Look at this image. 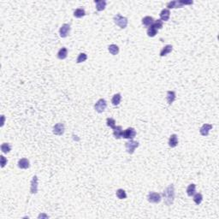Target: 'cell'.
Wrapping results in <instances>:
<instances>
[{"mask_svg": "<svg viewBox=\"0 0 219 219\" xmlns=\"http://www.w3.org/2000/svg\"><path fill=\"white\" fill-rule=\"evenodd\" d=\"M64 123H57L53 127V134L56 135H62L64 133Z\"/></svg>", "mask_w": 219, "mask_h": 219, "instance_id": "ba28073f", "label": "cell"}, {"mask_svg": "<svg viewBox=\"0 0 219 219\" xmlns=\"http://www.w3.org/2000/svg\"><path fill=\"white\" fill-rule=\"evenodd\" d=\"M154 23V19L151 16H145L142 19V24L146 27H151Z\"/></svg>", "mask_w": 219, "mask_h": 219, "instance_id": "ffe728a7", "label": "cell"}, {"mask_svg": "<svg viewBox=\"0 0 219 219\" xmlns=\"http://www.w3.org/2000/svg\"><path fill=\"white\" fill-rule=\"evenodd\" d=\"M159 16H160V20H161V21L167 22V21H169V19H170V9H162V11L160 12Z\"/></svg>", "mask_w": 219, "mask_h": 219, "instance_id": "7c38bea8", "label": "cell"}, {"mask_svg": "<svg viewBox=\"0 0 219 219\" xmlns=\"http://www.w3.org/2000/svg\"><path fill=\"white\" fill-rule=\"evenodd\" d=\"M193 1H185V0H176V1H171L167 3L168 9H175V8H182L184 5L187 4H193Z\"/></svg>", "mask_w": 219, "mask_h": 219, "instance_id": "3957f363", "label": "cell"}, {"mask_svg": "<svg viewBox=\"0 0 219 219\" xmlns=\"http://www.w3.org/2000/svg\"><path fill=\"white\" fill-rule=\"evenodd\" d=\"M121 100H122V95H121L120 93H116V94H115V95L112 97L111 103H112L113 105L117 106V105L121 103Z\"/></svg>", "mask_w": 219, "mask_h": 219, "instance_id": "44dd1931", "label": "cell"}, {"mask_svg": "<svg viewBox=\"0 0 219 219\" xmlns=\"http://www.w3.org/2000/svg\"><path fill=\"white\" fill-rule=\"evenodd\" d=\"M146 34H147V35L149 37H154L156 36V34H157V30L154 27L151 26L150 28H148Z\"/></svg>", "mask_w": 219, "mask_h": 219, "instance_id": "4316f807", "label": "cell"}, {"mask_svg": "<svg viewBox=\"0 0 219 219\" xmlns=\"http://www.w3.org/2000/svg\"><path fill=\"white\" fill-rule=\"evenodd\" d=\"M0 160H1V167L2 168H3L6 164H7V158L4 157V156H3V155H1L0 156Z\"/></svg>", "mask_w": 219, "mask_h": 219, "instance_id": "1f68e13d", "label": "cell"}, {"mask_svg": "<svg viewBox=\"0 0 219 219\" xmlns=\"http://www.w3.org/2000/svg\"><path fill=\"white\" fill-rule=\"evenodd\" d=\"M212 128V124H208V123H205L199 129V133L201 135L203 136H207L209 135L210 130Z\"/></svg>", "mask_w": 219, "mask_h": 219, "instance_id": "30bf717a", "label": "cell"}, {"mask_svg": "<svg viewBox=\"0 0 219 219\" xmlns=\"http://www.w3.org/2000/svg\"><path fill=\"white\" fill-rule=\"evenodd\" d=\"M68 56V50L65 47H63L59 50V51L57 52V57L61 60H64Z\"/></svg>", "mask_w": 219, "mask_h": 219, "instance_id": "d6986e66", "label": "cell"}, {"mask_svg": "<svg viewBox=\"0 0 219 219\" xmlns=\"http://www.w3.org/2000/svg\"><path fill=\"white\" fill-rule=\"evenodd\" d=\"M30 193L32 194H35L38 193V177H37V176H34L31 181Z\"/></svg>", "mask_w": 219, "mask_h": 219, "instance_id": "8fae6325", "label": "cell"}, {"mask_svg": "<svg viewBox=\"0 0 219 219\" xmlns=\"http://www.w3.org/2000/svg\"><path fill=\"white\" fill-rule=\"evenodd\" d=\"M147 199L150 203L158 204L161 201L162 198H161V195L158 193H150L147 196Z\"/></svg>", "mask_w": 219, "mask_h": 219, "instance_id": "8992f818", "label": "cell"}, {"mask_svg": "<svg viewBox=\"0 0 219 219\" xmlns=\"http://www.w3.org/2000/svg\"><path fill=\"white\" fill-rule=\"evenodd\" d=\"M70 26L69 24H64L59 29V34L62 38H66L70 34Z\"/></svg>", "mask_w": 219, "mask_h": 219, "instance_id": "9c48e42d", "label": "cell"}, {"mask_svg": "<svg viewBox=\"0 0 219 219\" xmlns=\"http://www.w3.org/2000/svg\"><path fill=\"white\" fill-rule=\"evenodd\" d=\"M86 15V11L84 9L82 8H79V9H76L74 12V16L76 17V18H81L83 17L84 16Z\"/></svg>", "mask_w": 219, "mask_h": 219, "instance_id": "7402d4cb", "label": "cell"}, {"mask_svg": "<svg viewBox=\"0 0 219 219\" xmlns=\"http://www.w3.org/2000/svg\"><path fill=\"white\" fill-rule=\"evenodd\" d=\"M163 197L164 199V203L167 205H171L175 199V187L174 185H170L164 192H163Z\"/></svg>", "mask_w": 219, "mask_h": 219, "instance_id": "6da1fadb", "label": "cell"}, {"mask_svg": "<svg viewBox=\"0 0 219 219\" xmlns=\"http://www.w3.org/2000/svg\"><path fill=\"white\" fill-rule=\"evenodd\" d=\"M1 151L3 153H9L11 151V146L9 143H3L1 146Z\"/></svg>", "mask_w": 219, "mask_h": 219, "instance_id": "f1b7e54d", "label": "cell"}, {"mask_svg": "<svg viewBox=\"0 0 219 219\" xmlns=\"http://www.w3.org/2000/svg\"><path fill=\"white\" fill-rule=\"evenodd\" d=\"M163 25H164L163 21H161L160 19H158V20H157V21L154 22V23L152 24V27H154L157 30H158V29H161V28H163Z\"/></svg>", "mask_w": 219, "mask_h": 219, "instance_id": "f546056e", "label": "cell"}, {"mask_svg": "<svg viewBox=\"0 0 219 219\" xmlns=\"http://www.w3.org/2000/svg\"><path fill=\"white\" fill-rule=\"evenodd\" d=\"M1 117H2V123H1V127H3V124H4V116H3V115H2V116H1Z\"/></svg>", "mask_w": 219, "mask_h": 219, "instance_id": "d6a6232c", "label": "cell"}, {"mask_svg": "<svg viewBox=\"0 0 219 219\" xmlns=\"http://www.w3.org/2000/svg\"><path fill=\"white\" fill-rule=\"evenodd\" d=\"M87 59V55L86 53H80L78 57H77V59H76V63L77 64H80V63L85 62Z\"/></svg>", "mask_w": 219, "mask_h": 219, "instance_id": "83f0119b", "label": "cell"}, {"mask_svg": "<svg viewBox=\"0 0 219 219\" xmlns=\"http://www.w3.org/2000/svg\"><path fill=\"white\" fill-rule=\"evenodd\" d=\"M113 21H114L115 24L116 26H118L119 28H125L128 26V18L125 17V16H122L120 14L116 15L113 18Z\"/></svg>", "mask_w": 219, "mask_h": 219, "instance_id": "7a4b0ae2", "label": "cell"}, {"mask_svg": "<svg viewBox=\"0 0 219 219\" xmlns=\"http://www.w3.org/2000/svg\"><path fill=\"white\" fill-rule=\"evenodd\" d=\"M140 146V143L138 141H135L133 140H129L125 143V147L127 150V152L129 154H133L135 152V150Z\"/></svg>", "mask_w": 219, "mask_h": 219, "instance_id": "277c9868", "label": "cell"}, {"mask_svg": "<svg viewBox=\"0 0 219 219\" xmlns=\"http://www.w3.org/2000/svg\"><path fill=\"white\" fill-rule=\"evenodd\" d=\"M116 197L120 199H124L127 198V193L123 189H118L116 191Z\"/></svg>", "mask_w": 219, "mask_h": 219, "instance_id": "d4e9b609", "label": "cell"}, {"mask_svg": "<svg viewBox=\"0 0 219 219\" xmlns=\"http://www.w3.org/2000/svg\"><path fill=\"white\" fill-rule=\"evenodd\" d=\"M202 200H203V196H202V194L201 193H194V196H193V201L195 202V204L196 205H200L201 204V202H202Z\"/></svg>", "mask_w": 219, "mask_h": 219, "instance_id": "484cf974", "label": "cell"}, {"mask_svg": "<svg viewBox=\"0 0 219 219\" xmlns=\"http://www.w3.org/2000/svg\"><path fill=\"white\" fill-rule=\"evenodd\" d=\"M17 164H18V167L22 170H26V169L29 168V166H30V163H29L28 159H27V158H21L18 161Z\"/></svg>", "mask_w": 219, "mask_h": 219, "instance_id": "4fadbf2b", "label": "cell"}, {"mask_svg": "<svg viewBox=\"0 0 219 219\" xmlns=\"http://www.w3.org/2000/svg\"><path fill=\"white\" fill-rule=\"evenodd\" d=\"M106 124H107L108 127L111 128L112 129H115V128H116V121H115V119H113V118H107V120H106Z\"/></svg>", "mask_w": 219, "mask_h": 219, "instance_id": "4dcf8cb0", "label": "cell"}, {"mask_svg": "<svg viewBox=\"0 0 219 219\" xmlns=\"http://www.w3.org/2000/svg\"><path fill=\"white\" fill-rule=\"evenodd\" d=\"M195 192H196V185L193 184V183L190 184V185L187 187V195L190 196V197H191V196H193L194 193H195Z\"/></svg>", "mask_w": 219, "mask_h": 219, "instance_id": "603a6c76", "label": "cell"}, {"mask_svg": "<svg viewBox=\"0 0 219 219\" xmlns=\"http://www.w3.org/2000/svg\"><path fill=\"white\" fill-rule=\"evenodd\" d=\"M178 145V138L176 135H172L170 137L169 140V146H170L171 148H174Z\"/></svg>", "mask_w": 219, "mask_h": 219, "instance_id": "ac0fdd59", "label": "cell"}, {"mask_svg": "<svg viewBox=\"0 0 219 219\" xmlns=\"http://www.w3.org/2000/svg\"><path fill=\"white\" fill-rule=\"evenodd\" d=\"M122 134H123V130H122V128L121 126H117L116 127V128L114 129V132H113V135H114V137L117 140L122 138Z\"/></svg>", "mask_w": 219, "mask_h": 219, "instance_id": "2e32d148", "label": "cell"}, {"mask_svg": "<svg viewBox=\"0 0 219 219\" xmlns=\"http://www.w3.org/2000/svg\"><path fill=\"white\" fill-rule=\"evenodd\" d=\"M136 135V131L134 128H128L126 130L123 131L122 134V138L124 139H128V140H133Z\"/></svg>", "mask_w": 219, "mask_h": 219, "instance_id": "52a82bcc", "label": "cell"}, {"mask_svg": "<svg viewBox=\"0 0 219 219\" xmlns=\"http://www.w3.org/2000/svg\"><path fill=\"white\" fill-rule=\"evenodd\" d=\"M94 3L96 4V9L98 11H102L105 9L106 2L105 0H95Z\"/></svg>", "mask_w": 219, "mask_h": 219, "instance_id": "9a60e30c", "label": "cell"}, {"mask_svg": "<svg viewBox=\"0 0 219 219\" xmlns=\"http://www.w3.org/2000/svg\"><path fill=\"white\" fill-rule=\"evenodd\" d=\"M108 50H109L110 53L111 55H117L119 53V47L116 45H110L108 46Z\"/></svg>", "mask_w": 219, "mask_h": 219, "instance_id": "cb8c5ba5", "label": "cell"}, {"mask_svg": "<svg viewBox=\"0 0 219 219\" xmlns=\"http://www.w3.org/2000/svg\"><path fill=\"white\" fill-rule=\"evenodd\" d=\"M173 50V46L171 45H165L160 51V57H164L166 55H168L169 53H170Z\"/></svg>", "mask_w": 219, "mask_h": 219, "instance_id": "e0dca14e", "label": "cell"}, {"mask_svg": "<svg viewBox=\"0 0 219 219\" xmlns=\"http://www.w3.org/2000/svg\"><path fill=\"white\" fill-rule=\"evenodd\" d=\"M107 107V102L105 99H100L97 101V103L95 104L94 105V108H95V110L99 113H102L105 111V110L106 109Z\"/></svg>", "mask_w": 219, "mask_h": 219, "instance_id": "5b68a950", "label": "cell"}, {"mask_svg": "<svg viewBox=\"0 0 219 219\" xmlns=\"http://www.w3.org/2000/svg\"><path fill=\"white\" fill-rule=\"evenodd\" d=\"M176 93L174 91H168L167 92L166 99H167V102L170 105L176 100Z\"/></svg>", "mask_w": 219, "mask_h": 219, "instance_id": "5bb4252c", "label": "cell"}]
</instances>
